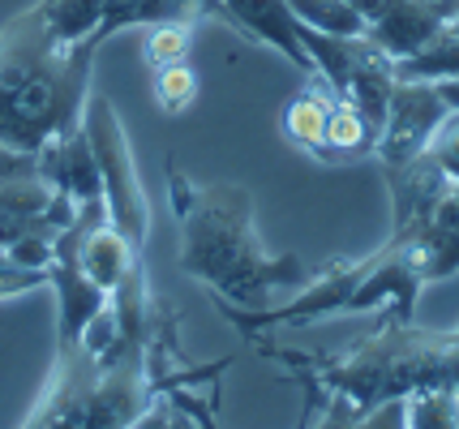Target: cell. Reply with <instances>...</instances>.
<instances>
[{
    "instance_id": "603a6c76",
    "label": "cell",
    "mask_w": 459,
    "mask_h": 429,
    "mask_svg": "<svg viewBox=\"0 0 459 429\" xmlns=\"http://www.w3.org/2000/svg\"><path fill=\"white\" fill-rule=\"evenodd\" d=\"M129 429H198V421H194L189 412H180L168 395H155V399L134 416V425Z\"/></svg>"
},
{
    "instance_id": "2e32d148",
    "label": "cell",
    "mask_w": 459,
    "mask_h": 429,
    "mask_svg": "<svg viewBox=\"0 0 459 429\" xmlns=\"http://www.w3.org/2000/svg\"><path fill=\"white\" fill-rule=\"evenodd\" d=\"M374 146H378V129L365 121V112H357L348 99L331 103V116H326V164L365 159V155H374Z\"/></svg>"
},
{
    "instance_id": "277c9868",
    "label": "cell",
    "mask_w": 459,
    "mask_h": 429,
    "mask_svg": "<svg viewBox=\"0 0 459 429\" xmlns=\"http://www.w3.org/2000/svg\"><path fill=\"white\" fill-rule=\"evenodd\" d=\"M151 399L146 347L120 344L95 356L82 344H56L52 378L22 429H129Z\"/></svg>"
},
{
    "instance_id": "d4e9b609",
    "label": "cell",
    "mask_w": 459,
    "mask_h": 429,
    "mask_svg": "<svg viewBox=\"0 0 459 429\" xmlns=\"http://www.w3.org/2000/svg\"><path fill=\"white\" fill-rule=\"evenodd\" d=\"M438 95L446 99V107H451V112H459V78H455V82H438Z\"/></svg>"
},
{
    "instance_id": "7c38bea8",
    "label": "cell",
    "mask_w": 459,
    "mask_h": 429,
    "mask_svg": "<svg viewBox=\"0 0 459 429\" xmlns=\"http://www.w3.org/2000/svg\"><path fill=\"white\" fill-rule=\"evenodd\" d=\"M211 18L202 0H100V43L129 26H160V21H198Z\"/></svg>"
},
{
    "instance_id": "9a60e30c",
    "label": "cell",
    "mask_w": 459,
    "mask_h": 429,
    "mask_svg": "<svg viewBox=\"0 0 459 429\" xmlns=\"http://www.w3.org/2000/svg\"><path fill=\"white\" fill-rule=\"evenodd\" d=\"M400 82H455L459 78V30L442 26L438 35L420 43L417 52H408L395 61Z\"/></svg>"
},
{
    "instance_id": "7402d4cb",
    "label": "cell",
    "mask_w": 459,
    "mask_h": 429,
    "mask_svg": "<svg viewBox=\"0 0 459 429\" xmlns=\"http://www.w3.org/2000/svg\"><path fill=\"white\" fill-rule=\"evenodd\" d=\"M48 284V270L39 266H22L9 249L0 245V301H9V296H22V292H30V287H43Z\"/></svg>"
},
{
    "instance_id": "5b68a950",
    "label": "cell",
    "mask_w": 459,
    "mask_h": 429,
    "mask_svg": "<svg viewBox=\"0 0 459 429\" xmlns=\"http://www.w3.org/2000/svg\"><path fill=\"white\" fill-rule=\"evenodd\" d=\"M82 133L91 142L95 167H100V184H103V206H108V224L117 227L129 245L146 249L151 236V202H146V189L138 176V159H134V146L125 138V124H120L117 107L108 95H100L91 86L86 107H82Z\"/></svg>"
},
{
    "instance_id": "d6986e66",
    "label": "cell",
    "mask_w": 459,
    "mask_h": 429,
    "mask_svg": "<svg viewBox=\"0 0 459 429\" xmlns=\"http://www.w3.org/2000/svg\"><path fill=\"white\" fill-rule=\"evenodd\" d=\"M403 429H459V390L434 387L403 395Z\"/></svg>"
},
{
    "instance_id": "30bf717a",
    "label": "cell",
    "mask_w": 459,
    "mask_h": 429,
    "mask_svg": "<svg viewBox=\"0 0 459 429\" xmlns=\"http://www.w3.org/2000/svg\"><path fill=\"white\" fill-rule=\"evenodd\" d=\"M223 21L245 35L249 43H262L271 52H280L288 64H297L305 78H314V61L300 43V21L288 9V0H220Z\"/></svg>"
},
{
    "instance_id": "cb8c5ba5",
    "label": "cell",
    "mask_w": 459,
    "mask_h": 429,
    "mask_svg": "<svg viewBox=\"0 0 459 429\" xmlns=\"http://www.w3.org/2000/svg\"><path fill=\"white\" fill-rule=\"evenodd\" d=\"M425 155L446 172V181H459V112H451V116L442 121V129L434 133V142H429Z\"/></svg>"
},
{
    "instance_id": "e0dca14e",
    "label": "cell",
    "mask_w": 459,
    "mask_h": 429,
    "mask_svg": "<svg viewBox=\"0 0 459 429\" xmlns=\"http://www.w3.org/2000/svg\"><path fill=\"white\" fill-rule=\"evenodd\" d=\"M35 9H39L48 35H52L60 47L91 39V35L100 30V0H39Z\"/></svg>"
},
{
    "instance_id": "ba28073f",
    "label": "cell",
    "mask_w": 459,
    "mask_h": 429,
    "mask_svg": "<svg viewBox=\"0 0 459 429\" xmlns=\"http://www.w3.org/2000/svg\"><path fill=\"white\" fill-rule=\"evenodd\" d=\"M78 206L65 193H56L43 176H22V181H0V245L9 249L22 236H56L60 227L74 224Z\"/></svg>"
},
{
    "instance_id": "7a4b0ae2",
    "label": "cell",
    "mask_w": 459,
    "mask_h": 429,
    "mask_svg": "<svg viewBox=\"0 0 459 429\" xmlns=\"http://www.w3.org/2000/svg\"><path fill=\"white\" fill-rule=\"evenodd\" d=\"M266 361H280L305 387V416L322 404L348 412H374L386 399H403L412 390H459V339L451 330H420L382 313L374 335L357 339L343 352H300L288 344L254 339Z\"/></svg>"
},
{
    "instance_id": "484cf974",
    "label": "cell",
    "mask_w": 459,
    "mask_h": 429,
    "mask_svg": "<svg viewBox=\"0 0 459 429\" xmlns=\"http://www.w3.org/2000/svg\"><path fill=\"white\" fill-rule=\"evenodd\" d=\"M202 9H206L211 18H220V21H223V9H220V0H202Z\"/></svg>"
},
{
    "instance_id": "ffe728a7",
    "label": "cell",
    "mask_w": 459,
    "mask_h": 429,
    "mask_svg": "<svg viewBox=\"0 0 459 429\" xmlns=\"http://www.w3.org/2000/svg\"><path fill=\"white\" fill-rule=\"evenodd\" d=\"M151 90H155V103H160V112L177 116V112H185L189 103L198 99V73H194V64H189V61L163 64V69H151Z\"/></svg>"
},
{
    "instance_id": "44dd1931",
    "label": "cell",
    "mask_w": 459,
    "mask_h": 429,
    "mask_svg": "<svg viewBox=\"0 0 459 429\" xmlns=\"http://www.w3.org/2000/svg\"><path fill=\"white\" fill-rule=\"evenodd\" d=\"M194 21H160L146 30L142 39V56L151 69H163V64H180L189 61V47H194Z\"/></svg>"
},
{
    "instance_id": "4316f807",
    "label": "cell",
    "mask_w": 459,
    "mask_h": 429,
    "mask_svg": "<svg viewBox=\"0 0 459 429\" xmlns=\"http://www.w3.org/2000/svg\"><path fill=\"white\" fill-rule=\"evenodd\" d=\"M446 26H451V30H459V4L451 9V18H446Z\"/></svg>"
},
{
    "instance_id": "5bb4252c",
    "label": "cell",
    "mask_w": 459,
    "mask_h": 429,
    "mask_svg": "<svg viewBox=\"0 0 459 429\" xmlns=\"http://www.w3.org/2000/svg\"><path fill=\"white\" fill-rule=\"evenodd\" d=\"M138 258L142 253L129 245L117 227L108 224V219L91 227V232H86V241H82V266H86V275H91L108 296L117 292V284L129 275V266L138 262Z\"/></svg>"
},
{
    "instance_id": "ac0fdd59",
    "label": "cell",
    "mask_w": 459,
    "mask_h": 429,
    "mask_svg": "<svg viewBox=\"0 0 459 429\" xmlns=\"http://www.w3.org/2000/svg\"><path fill=\"white\" fill-rule=\"evenodd\" d=\"M288 9L297 13L300 26L322 30V35H369L352 0H288Z\"/></svg>"
},
{
    "instance_id": "8992f818",
    "label": "cell",
    "mask_w": 459,
    "mask_h": 429,
    "mask_svg": "<svg viewBox=\"0 0 459 429\" xmlns=\"http://www.w3.org/2000/svg\"><path fill=\"white\" fill-rule=\"evenodd\" d=\"M103 219H108V206H103V198H95V202H82L74 224L56 232L52 262H48V284L56 287V344H78L86 327L112 305V296L82 266V241Z\"/></svg>"
},
{
    "instance_id": "3957f363",
    "label": "cell",
    "mask_w": 459,
    "mask_h": 429,
    "mask_svg": "<svg viewBox=\"0 0 459 429\" xmlns=\"http://www.w3.org/2000/svg\"><path fill=\"white\" fill-rule=\"evenodd\" d=\"M100 47V35L60 47L35 4L9 21L0 30V146L39 155L78 129Z\"/></svg>"
},
{
    "instance_id": "9c48e42d",
    "label": "cell",
    "mask_w": 459,
    "mask_h": 429,
    "mask_svg": "<svg viewBox=\"0 0 459 429\" xmlns=\"http://www.w3.org/2000/svg\"><path fill=\"white\" fill-rule=\"evenodd\" d=\"M382 181L391 193V232L386 236H412L420 227L434 224L442 193H446V172L429 155H417L408 164L382 167Z\"/></svg>"
},
{
    "instance_id": "83f0119b",
    "label": "cell",
    "mask_w": 459,
    "mask_h": 429,
    "mask_svg": "<svg viewBox=\"0 0 459 429\" xmlns=\"http://www.w3.org/2000/svg\"><path fill=\"white\" fill-rule=\"evenodd\" d=\"M429 4H442V9H455L459 0H429Z\"/></svg>"
},
{
    "instance_id": "8fae6325",
    "label": "cell",
    "mask_w": 459,
    "mask_h": 429,
    "mask_svg": "<svg viewBox=\"0 0 459 429\" xmlns=\"http://www.w3.org/2000/svg\"><path fill=\"white\" fill-rule=\"evenodd\" d=\"M35 159H39L43 181L52 184L56 193H65L74 206L103 198L100 167H95V155H91V142H86L82 124L78 129H69V133H60V138H52Z\"/></svg>"
},
{
    "instance_id": "6da1fadb",
    "label": "cell",
    "mask_w": 459,
    "mask_h": 429,
    "mask_svg": "<svg viewBox=\"0 0 459 429\" xmlns=\"http://www.w3.org/2000/svg\"><path fill=\"white\" fill-rule=\"evenodd\" d=\"M168 202L180 224L177 266L237 309H266L271 292L305 284L314 270L297 253H266L254 227V193L245 184H198L177 159H163Z\"/></svg>"
},
{
    "instance_id": "4fadbf2b",
    "label": "cell",
    "mask_w": 459,
    "mask_h": 429,
    "mask_svg": "<svg viewBox=\"0 0 459 429\" xmlns=\"http://www.w3.org/2000/svg\"><path fill=\"white\" fill-rule=\"evenodd\" d=\"M331 103H335V95L318 82V90L292 95V99L283 103V116H280L283 138L297 146V150L322 159V164H326V116H331Z\"/></svg>"
},
{
    "instance_id": "52a82bcc",
    "label": "cell",
    "mask_w": 459,
    "mask_h": 429,
    "mask_svg": "<svg viewBox=\"0 0 459 429\" xmlns=\"http://www.w3.org/2000/svg\"><path fill=\"white\" fill-rule=\"evenodd\" d=\"M446 116H451V107L438 95V82H395L378 146H374L378 167L408 164V159L425 155Z\"/></svg>"
},
{
    "instance_id": "f1b7e54d",
    "label": "cell",
    "mask_w": 459,
    "mask_h": 429,
    "mask_svg": "<svg viewBox=\"0 0 459 429\" xmlns=\"http://www.w3.org/2000/svg\"><path fill=\"white\" fill-rule=\"evenodd\" d=\"M451 335H455V339H459V327H455V330H451Z\"/></svg>"
}]
</instances>
